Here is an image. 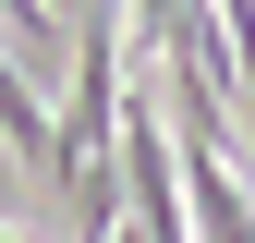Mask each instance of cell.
<instances>
[{"label": "cell", "mask_w": 255, "mask_h": 243, "mask_svg": "<svg viewBox=\"0 0 255 243\" xmlns=\"http://www.w3.org/2000/svg\"><path fill=\"white\" fill-rule=\"evenodd\" d=\"M0 49H12L24 73H37V61L61 49V24H49V0H0Z\"/></svg>", "instance_id": "6da1fadb"}]
</instances>
